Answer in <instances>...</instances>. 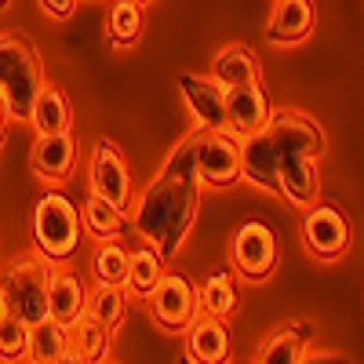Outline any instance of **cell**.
<instances>
[{"mask_svg":"<svg viewBox=\"0 0 364 364\" xmlns=\"http://www.w3.org/2000/svg\"><path fill=\"white\" fill-rule=\"evenodd\" d=\"M193 142H197V132L186 135L171 149L161 175L135 200V215H132L135 233L161 259L178 255L182 240H186V233L197 219V208H200V178H197V161H193Z\"/></svg>","mask_w":364,"mask_h":364,"instance_id":"6da1fadb","label":"cell"},{"mask_svg":"<svg viewBox=\"0 0 364 364\" xmlns=\"http://www.w3.org/2000/svg\"><path fill=\"white\" fill-rule=\"evenodd\" d=\"M291 154L321 157L324 132L310 113L273 109L266 124L245 135V142H240V175L262 190H277V164Z\"/></svg>","mask_w":364,"mask_h":364,"instance_id":"7a4b0ae2","label":"cell"},{"mask_svg":"<svg viewBox=\"0 0 364 364\" xmlns=\"http://www.w3.org/2000/svg\"><path fill=\"white\" fill-rule=\"evenodd\" d=\"M41 87H44L41 55L22 37L0 33V102L8 106V117L29 120Z\"/></svg>","mask_w":364,"mask_h":364,"instance_id":"3957f363","label":"cell"},{"mask_svg":"<svg viewBox=\"0 0 364 364\" xmlns=\"http://www.w3.org/2000/svg\"><path fill=\"white\" fill-rule=\"evenodd\" d=\"M80 211L77 204L58 193V190H48L37 197V208H33V240L48 262H66L77 255L80 248Z\"/></svg>","mask_w":364,"mask_h":364,"instance_id":"277c9868","label":"cell"},{"mask_svg":"<svg viewBox=\"0 0 364 364\" xmlns=\"http://www.w3.org/2000/svg\"><path fill=\"white\" fill-rule=\"evenodd\" d=\"M48 281H51V266L41 255H26L18 259L4 281H0V306L22 317L26 324H37L48 317Z\"/></svg>","mask_w":364,"mask_h":364,"instance_id":"5b68a950","label":"cell"},{"mask_svg":"<svg viewBox=\"0 0 364 364\" xmlns=\"http://www.w3.org/2000/svg\"><path fill=\"white\" fill-rule=\"evenodd\" d=\"M193 161H197V178L208 186H230L240 175V139H233L226 128L219 132H197L193 142Z\"/></svg>","mask_w":364,"mask_h":364,"instance_id":"8992f818","label":"cell"},{"mask_svg":"<svg viewBox=\"0 0 364 364\" xmlns=\"http://www.w3.org/2000/svg\"><path fill=\"white\" fill-rule=\"evenodd\" d=\"M230 259L233 269L248 281H266L273 266H277V233H273L266 223L252 219L233 233V245H230Z\"/></svg>","mask_w":364,"mask_h":364,"instance_id":"52a82bcc","label":"cell"},{"mask_svg":"<svg viewBox=\"0 0 364 364\" xmlns=\"http://www.w3.org/2000/svg\"><path fill=\"white\" fill-rule=\"evenodd\" d=\"M149 310L164 331H182L197 314V291L182 273H161L157 288L149 291Z\"/></svg>","mask_w":364,"mask_h":364,"instance_id":"ba28073f","label":"cell"},{"mask_svg":"<svg viewBox=\"0 0 364 364\" xmlns=\"http://www.w3.org/2000/svg\"><path fill=\"white\" fill-rule=\"evenodd\" d=\"M302 237H306V248L321 262L339 259L350 248V226L343 219V211L331 204H310L306 219H302Z\"/></svg>","mask_w":364,"mask_h":364,"instance_id":"9c48e42d","label":"cell"},{"mask_svg":"<svg viewBox=\"0 0 364 364\" xmlns=\"http://www.w3.org/2000/svg\"><path fill=\"white\" fill-rule=\"evenodd\" d=\"M91 193L106 197L117 208L132 204V175L128 164L120 157V149L109 139H99L95 149H91Z\"/></svg>","mask_w":364,"mask_h":364,"instance_id":"30bf717a","label":"cell"},{"mask_svg":"<svg viewBox=\"0 0 364 364\" xmlns=\"http://www.w3.org/2000/svg\"><path fill=\"white\" fill-rule=\"evenodd\" d=\"M269 99L266 91L255 84H233L226 87V132L233 139H245L252 132H259L266 120H269Z\"/></svg>","mask_w":364,"mask_h":364,"instance_id":"8fae6325","label":"cell"},{"mask_svg":"<svg viewBox=\"0 0 364 364\" xmlns=\"http://www.w3.org/2000/svg\"><path fill=\"white\" fill-rule=\"evenodd\" d=\"M178 91H182V99H186L197 128H204V132L226 128V87L219 80H204V77H193V73H182L178 77Z\"/></svg>","mask_w":364,"mask_h":364,"instance_id":"7c38bea8","label":"cell"},{"mask_svg":"<svg viewBox=\"0 0 364 364\" xmlns=\"http://www.w3.org/2000/svg\"><path fill=\"white\" fill-rule=\"evenodd\" d=\"M77 168V139L70 132L41 135L33 146V171L44 182H66Z\"/></svg>","mask_w":364,"mask_h":364,"instance_id":"4fadbf2b","label":"cell"},{"mask_svg":"<svg viewBox=\"0 0 364 364\" xmlns=\"http://www.w3.org/2000/svg\"><path fill=\"white\" fill-rule=\"evenodd\" d=\"M277 190L295 204V208H310L321 193L317 182V157L306 154H291L277 164Z\"/></svg>","mask_w":364,"mask_h":364,"instance_id":"5bb4252c","label":"cell"},{"mask_svg":"<svg viewBox=\"0 0 364 364\" xmlns=\"http://www.w3.org/2000/svg\"><path fill=\"white\" fill-rule=\"evenodd\" d=\"M84 302H87V291H84V281L70 269H51V281H48V317L55 324L70 328L80 314H84Z\"/></svg>","mask_w":364,"mask_h":364,"instance_id":"9a60e30c","label":"cell"},{"mask_svg":"<svg viewBox=\"0 0 364 364\" xmlns=\"http://www.w3.org/2000/svg\"><path fill=\"white\" fill-rule=\"evenodd\" d=\"M314 0H277L269 18V41L273 44H299L314 29Z\"/></svg>","mask_w":364,"mask_h":364,"instance_id":"2e32d148","label":"cell"},{"mask_svg":"<svg viewBox=\"0 0 364 364\" xmlns=\"http://www.w3.org/2000/svg\"><path fill=\"white\" fill-rule=\"evenodd\" d=\"M190 328V339H186V353L190 360H204V364H215V360H226L230 353V336H226V324L223 317H197L186 324Z\"/></svg>","mask_w":364,"mask_h":364,"instance_id":"e0dca14e","label":"cell"},{"mask_svg":"<svg viewBox=\"0 0 364 364\" xmlns=\"http://www.w3.org/2000/svg\"><path fill=\"white\" fill-rule=\"evenodd\" d=\"M314 339V328L302 321V324H288L281 331H273V336L255 350V360L259 364H295L306 357V346Z\"/></svg>","mask_w":364,"mask_h":364,"instance_id":"ac0fdd59","label":"cell"},{"mask_svg":"<svg viewBox=\"0 0 364 364\" xmlns=\"http://www.w3.org/2000/svg\"><path fill=\"white\" fill-rule=\"evenodd\" d=\"M66 343H70V360H102L109 350V328L99 324L91 314H80L66 328Z\"/></svg>","mask_w":364,"mask_h":364,"instance_id":"d6986e66","label":"cell"},{"mask_svg":"<svg viewBox=\"0 0 364 364\" xmlns=\"http://www.w3.org/2000/svg\"><path fill=\"white\" fill-rule=\"evenodd\" d=\"M70 99L58 87H41V95L33 102V113H29V124L37 128V135H51V132H70Z\"/></svg>","mask_w":364,"mask_h":364,"instance_id":"ffe728a7","label":"cell"},{"mask_svg":"<svg viewBox=\"0 0 364 364\" xmlns=\"http://www.w3.org/2000/svg\"><path fill=\"white\" fill-rule=\"evenodd\" d=\"M161 273H164V259L149 245L128 252V277H124L128 295L132 299H149V291H154L157 281H161Z\"/></svg>","mask_w":364,"mask_h":364,"instance_id":"44dd1931","label":"cell"},{"mask_svg":"<svg viewBox=\"0 0 364 364\" xmlns=\"http://www.w3.org/2000/svg\"><path fill=\"white\" fill-rule=\"evenodd\" d=\"M26 353L33 357V360H70V343H66V328L63 324H55L51 317L37 321V324H29V346Z\"/></svg>","mask_w":364,"mask_h":364,"instance_id":"7402d4cb","label":"cell"},{"mask_svg":"<svg viewBox=\"0 0 364 364\" xmlns=\"http://www.w3.org/2000/svg\"><path fill=\"white\" fill-rule=\"evenodd\" d=\"M215 80L223 87H233V84H255L259 80V63L248 48L240 44H226L215 58Z\"/></svg>","mask_w":364,"mask_h":364,"instance_id":"603a6c76","label":"cell"},{"mask_svg":"<svg viewBox=\"0 0 364 364\" xmlns=\"http://www.w3.org/2000/svg\"><path fill=\"white\" fill-rule=\"evenodd\" d=\"M80 223L95 233L99 240L120 237V230H124V208L109 204V200L99 197V193H87V200H84V208H80Z\"/></svg>","mask_w":364,"mask_h":364,"instance_id":"cb8c5ba5","label":"cell"},{"mask_svg":"<svg viewBox=\"0 0 364 364\" xmlns=\"http://www.w3.org/2000/svg\"><path fill=\"white\" fill-rule=\"evenodd\" d=\"M84 314H91L99 324H106L113 331L120 321H124V314H128V291L120 284H99L95 295H87Z\"/></svg>","mask_w":364,"mask_h":364,"instance_id":"d4e9b609","label":"cell"},{"mask_svg":"<svg viewBox=\"0 0 364 364\" xmlns=\"http://www.w3.org/2000/svg\"><path fill=\"white\" fill-rule=\"evenodd\" d=\"M106 29H109L113 48H132L142 29V11L135 0H113L109 15H106Z\"/></svg>","mask_w":364,"mask_h":364,"instance_id":"484cf974","label":"cell"},{"mask_svg":"<svg viewBox=\"0 0 364 364\" xmlns=\"http://www.w3.org/2000/svg\"><path fill=\"white\" fill-rule=\"evenodd\" d=\"M91 269H95V281L99 284H120L124 288V277H128V248L117 245V237H106L95 259H91Z\"/></svg>","mask_w":364,"mask_h":364,"instance_id":"4316f807","label":"cell"},{"mask_svg":"<svg viewBox=\"0 0 364 364\" xmlns=\"http://www.w3.org/2000/svg\"><path fill=\"white\" fill-rule=\"evenodd\" d=\"M197 302L204 306V314H211V317H230L237 310L233 277H230V273H211V277L200 284V291H197Z\"/></svg>","mask_w":364,"mask_h":364,"instance_id":"83f0119b","label":"cell"},{"mask_svg":"<svg viewBox=\"0 0 364 364\" xmlns=\"http://www.w3.org/2000/svg\"><path fill=\"white\" fill-rule=\"evenodd\" d=\"M29 346V324L0 306V360H18Z\"/></svg>","mask_w":364,"mask_h":364,"instance_id":"f1b7e54d","label":"cell"},{"mask_svg":"<svg viewBox=\"0 0 364 364\" xmlns=\"http://www.w3.org/2000/svg\"><path fill=\"white\" fill-rule=\"evenodd\" d=\"M41 4H44L48 15H55V18H70L73 8H77V0H41Z\"/></svg>","mask_w":364,"mask_h":364,"instance_id":"f546056e","label":"cell"},{"mask_svg":"<svg viewBox=\"0 0 364 364\" xmlns=\"http://www.w3.org/2000/svg\"><path fill=\"white\" fill-rule=\"evenodd\" d=\"M4 132H8V106L0 102V142H4Z\"/></svg>","mask_w":364,"mask_h":364,"instance_id":"4dcf8cb0","label":"cell"},{"mask_svg":"<svg viewBox=\"0 0 364 364\" xmlns=\"http://www.w3.org/2000/svg\"><path fill=\"white\" fill-rule=\"evenodd\" d=\"M4 4H8V0H0V8H4Z\"/></svg>","mask_w":364,"mask_h":364,"instance_id":"1f68e13d","label":"cell"},{"mask_svg":"<svg viewBox=\"0 0 364 364\" xmlns=\"http://www.w3.org/2000/svg\"><path fill=\"white\" fill-rule=\"evenodd\" d=\"M135 4H142V0H135Z\"/></svg>","mask_w":364,"mask_h":364,"instance_id":"d6a6232c","label":"cell"}]
</instances>
